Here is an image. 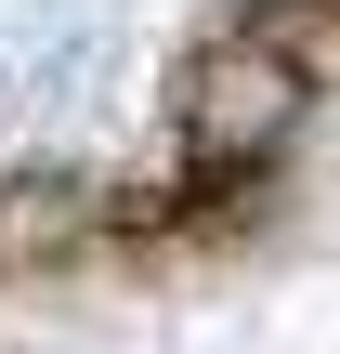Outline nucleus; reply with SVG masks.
Returning a JSON list of instances; mask_svg holds the SVG:
<instances>
[{"label": "nucleus", "instance_id": "2", "mask_svg": "<svg viewBox=\"0 0 340 354\" xmlns=\"http://www.w3.org/2000/svg\"><path fill=\"white\" fill-rule=\"evenodd\" d=\"M0 236L13 250H52V236H79V197L66 184H0Z\"/></svg>", "mask_w": 340, "mask_h": 354}, {"label": "nucleus", "instance_id": "1", "mask_svg": "<svg viewBox=\"0 0 340 354\" xmlns=\"http://www.w3.org/2000/svg\"><path fill=\"white\" fill-rule=\"evenodd\" d=\"M301 105H314V79H301V53H275V39H223V53L183 66V145H197L210 171H262V158L301 131Z\"/></svg>", "mask_w": 340, "mask_h": 354}]
</instances>
